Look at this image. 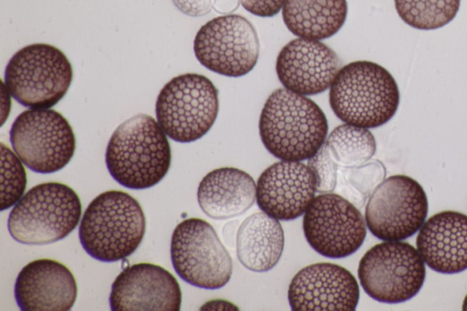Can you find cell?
I'll list each match as a JSON object with an SVG mask.
<instances>
[{
  "label": "cell",
  "instance_id": "6da1fadb",
  "mask_svg": "<svg viewBox=\"0 0 467 311\" xmlns=\"http://www.w3.org/2000/svg\"><path fill=\"white\" fill-rule=\"evenodd\" d=\"M258 129L265 148L273 156L302 161L324 145L328 124L315 101L284 88L273 91L265 100Z\"/></svg>",
  "mask_w": 467,
  "mask_h": 311
},
{
  "label": "cell",
  "instance_id": "7a4b0ae2",
  "mask_svg": "<svg viewBox=\"0 0 467 311\" xmlns=\"http://www.w3.org/2000/svg\"><path fill=\"white\" fill-rule=\"evenodd\" d=\"M105 161L111 177L131 190H145L167 174L171 152L158 121L137 114L119 124L107 145Z\"/></svg>",
  "mask_w": 467,
  "mask_h": 311
},
{
  "label": "cell",
  "instance_id": "3957f363",
  "mask_svg": "<svg viewBox=\"0 0 467 311\" xmlns=\"http://www.w3.org/2000/svg\"><path fill=\"white\" fill-rule=\"evenodd\" d=\"M400 104L395 78L382 66L357 60L341 67L329 88V105L343 122L372 129L386 124Z\"/></svg>",
  "mask_w": 467,
  "mask_h": 311
},
{
  "label": "cell",
  "instance_id": "277c9868",
  "mask_svg": "<svg viewBox=\"0 0 467 311\" xmlns=\"http://www.w3.org/2000/svg\"><path fill=\"white\" fill-rule=\"evenodd\" d=\"M146 231L140 202L116 190L95 197L86 208L78 227L79 242L92 258L113 263L131 255Z\"/></svg>",
  "mask_w": 467,
  "mask_h": 311
},
{
  "label": "cell",
  "instance_id": "5b68a950",
  "mask_svg": "<svg viewBox=\"0 0 467 311\" xmlns=\"http://www.w3.org/2000/svg\"><path fill=\"white\" fill-rule=\"evenodd\" d=\"M81 202L73 189L60 182L32 187L14 205L7 229L16 242L47 244L64 239L78 224Z\"/></svg>",
  "mask_w": 467,
  "mask_h": 311
},
{
  "label": "cell",
  "instance_id": "8992f818",
  "mask_svg": "<svg viewBox=\"0 0 467 311\" xmlns=\"http://www.w3.org/2000/svg\"><path fill=\"white\" fill-rule=\"evenodd\" d=\"M72 79V65L66 55L52 45L36 43L13 55L4 82L24 107L50 109L67 94Z\"/></svg>",
  "mask_w": 467,
  "mask_h": 311
},
{
  "label": "cell",
  "instance_id": "52a82bcc",
  "mask_svg": "<svg viewBox=\"0 0 467 311\" xmlns=\"http://www.w3.org/2000/svg\"><path fill=\"white\" fill-rule=\"evenodd\" d=\"M219 112L218 89L205 76L186 73L172 78L161 89L155 104L159 125L177 142L203 137Z\"/></svg>",
  "mask_w": 467,
  "mask_h": 311
},
{
  "label": "cell",
  "instance_id": "ba28073f",
  "mask_svg": "<svg viewBox=\"0 0 467 311\" xmlns=\"http://www.w3.org/2000/svg\"><path fill=\"white\" fill-rule=\"evenodd\" d=\"M425 275V263L418 250L401 241H385L372 246L358 267L364 291L376 301L389 304L414 297Z\"/></svg>",
  "mask_w": 467,
  "mask_h": 311
},
{
  "label": "cell",
  "instance_id": "9c48e42d",
  "mask_svg": "<svg viewBox=\"0 0 467 311\" xmlns=\"http://www.w3.org/2000/svg\"><path fill=\"white\" fill-rule=\"evenodd\" d=\"M15 153L31 171L52 173L72 159L76 138L70 124L51 109H29L20 113L9 131Z\"/></svg>",
  "mask_w": 467,
  "mask_h": 311
},
{
  "label": "cell",
  "instance_id": "30bf717a",
  "mask_svg": "<svg viewBox=\"0 0 467 311\" xmlns=\"http://www.w3.org/2000/svg\"><path fill=\"white\" fill-rule=\"evenodd\" d=\"M171 259L177 275L203 289L224 286L233 273L232 258L213 227L200 218H188L173 230Z\"/></svg>",
  "mask_w": 467,
  "mask_h": 311
},
{
  "label": "cell",
  "instance_id": "8fae6325",
  "mask_svg": "<svg viewBox=\"0 0 467 311\" xmlns=\"http://www.w3.org/2000/svg\"><path fill=\"white\" fill-rule=\"evenodd\" d=\"M259 38L254 26L239 15H223L205 23L195 35L193 52L207 69L238 78L248 74L259 57Z\"/></svg>",
  "mask_w": 467,
  "mask_h": 311
},
{
  "label": "cell",
  "instance_id": "7c38bea8",
  "mask_svg": "<svg viewBox=\"0 0 467 311\" xmlns=\"http://www.w3.org/2000/svg\"><path fill=\"white\" fill-rule=\"evenodd\" d=\"M428 214L422 186L411 177L392 175L380 182L365 209L369 232L383 241H402L416 233Z\"/></svg>",
  "mask_w": 467,
  "mask_h": 311
},
{
  "label": "cell",
  "instance_id": "4fadbf2b",
  "mask_svg": "<svg viewBox=\"0 0 467 311\" xmlns=\"http://www.w3.org/2000/svg\"><path fill=\"white\" fill-rule=\"evenodd\" d=\"M366 227L359 210L333 192L315 196L303 217L308 244L327 258H343L357 252L366 238Z\"/></svg>",
  "mask_w": 467,
  "mask_h": 311
},
{
  "label": "cell",
  "instance_id": "5bb4252c",
  "mask_svg": "<svg viewBox=\"0 0 467 311\" xmlns=\"http://www.w3.org/2000/svg\"><path fill=\"white\" fill-rule=\"evenodd\" d=\"M287 298L294 311H353L358 303L359 286L346 268L317 263L294 275Z\"/></svg>",
  "mask_w": 467,
  "mask_h": 311
},
{
  "label": "cell",
  "instance_id": "9a60e30c",
  "mask_svg": "<svg viewBox=\"0 0 467 311\" xmlns=\"http://www.w3.org/2000/svg\"><path fill=\"white\" fill-rule=\"evenodd\" d=\"M182 292L176 278L163 267L139 263L115 278L109 295L113 311H178Z\"/></svg>",
  "mask_w": 467,
  "mask_h": 311
},
{
  "label": "cell",
  "instance_id": "2e32d148",
  "mask_svg": "<svg viewBox=\"0 0 467 311\" xmlns=\"http://www.w3.org/2000/svg\"><path fill=\"white\" fill-rule=\"evenodd\" d=\"M317 192V179L302 161H280L267 167L256 182V202L262 212L281 221L305 213Z\"/></svg>",
  "mask_w": 467,
  "mask_h": 311
},
{
  "label": "cell",
  "instance_id": "e0dca14e",
  "mask_svg": "<svg viewBox=\"0 0 467 311\" xmlns=\"http://www.w3.org/2000/svg\"><path fill=\"white\" fill-rule=\"evenodd\" d=\"M340 68L339 57L332 48L319 40L302 37L285 45L275 62L284 88L304 96L328 89Z\"/></svg>",
  "mask_w": 467,
  "mask_h": 311
},
{
  "label": "cell",
  "instance_id": "ac0fdd59",
  "mask_svg": "<svg viewBox=\"0 0 467 311\" xmlns=\"http://www.w3.org/2000/svg\"><path fill=\"white\" fill-rule=\"evenodd\" d=\"M14 294L17 306L24 311H67L75 304L78 287L66 265L44 258L21 269Z\"/></svg>",
  "mask_w": 467,
  "mask_h": 311
},
{
  "label": "cell",
  "instance_id": "d6986e66",
  "mask_svg": "<svg viewBox=\"0 0 467 311\" xmlns=\"http://www.w3.org/2000/svg\"><path fill=\"white\" fill-rule=\"evenodd\" d=\"M417 250L433 271L456 274L467 269V215L443 211L431 216L420 228Z\"/></svg>",
  "mask_w": 467,
  "mask_h": 311
},
{
  "label": "cell",
  "instance_id": "ffe728a7",
  "mask_svg": "<svg viewBox=\"0 0 467 311\" xmlns=\"http://www.w3.org/2000/svg\"><path fill=\"white\" fill-rule=\"evenodd\" d=\"M256 200V183L245 171L223 167L211 171L200 181L197 201L210 218L223 220L246 212Z\"/></svg>",
  "mask_w": 467,
  "mask_h": 311
},
{
  "label": "cell",
  "instance_id": "44dd1931",
  "mask_svg": "<svg viewBox=\"0 0 467 311\" xmlns=\"http://www.w3.org/2000/svg\"><path fill=\"white\" fill-rule=\"evenodd\" d=\"M284 245V231L279 220L264 212L248 216L237 232V258L253 272L274 268L282 256Z\"/></svg>",
  "mask_w": 467,
  "mask_h": 311
},
{
  "label": "cell",
  "instance_id": "7402d4cb",
  "mask_svg": "<svg viewBox=\"0 0 467 311\" xmlns=\"http://www.w3.org/2000/svg\"><path fill=\"white\" fill-rule=\"evenodd\" d=\"M347 16V0H285L282 8L284 23L292 34L319 41L337 34Z\"/></svg>",
  "mask_w": 467,
  "mask_h": 311
},
{
  "label": "cell",
  "instance_id": "603a6c76",
  "mask_svg": "<svg viewBox=\"0 0 467 311\" xmlns=\"http://www.w3.org/2000/svg\"><path fill=\"white\" fill-rule=\"evenodd\" d=\"M325 144L338 166L346 168L361 167L377 148L375 138L368 129L347 123L336 127Z\"/></svg>",
  "mask_w": 467,
  "mask_h": 311
},
{
  "label": "cell",
  "instance_id": "cb8c5ba5",
  "mask_svg": "<svg viewBox=\"0 0 467 311\" xmlns=\"http://www.w3.org/2000/svg\"><path fill=\"white\" fill-rule=\"evenodd\" d=\"M401 20L420 30L438 29L457 15L461 0H394Z\"/></svg>",
  "mask_w": 467,
  "mask_h": 311
},
{
  "label": "cell",
  "instance_id": "d4e9b609",
  "mask_svg": "<svg viewBox=\"0 0 467 311\" xmlns=\"http://www.w3.org/2000/svg\"><path fill=\"white\" fill-rule=\"evenodd\" d=\"M1 211L14 206L26 187V172L23 161L1 142Z\"/></svg>",
  "mask_w": 467,
  "mask_h": 311
},
{
  "label": "cell",
  "instance_id": "484cf974",
  "mask_svg": "<svg viewBox=\"0 0 467 311\" xmlns=\"http://www.w3.org/2000/svg\"><path fill=\"white\" fill-rule=\"evenodd\" d=\"M307 165L316 176L317 192L324 193L334 191L337 181L338 164L325 143L313 157L307 160Z\"/></svg>",
  "mask_w": 467,
  "mask_h": 311
},
{
  "label": "cell",
  "instance_id": "4316f807",
  "mask_svg": "<svg viewBox=\"0 0 467 311\" xmlns=\"http://www.w3.org/2000/svg\"><path fill=\"white\" fill-rule=\"evenodd\" d=\"M285 0H240L243 7L249 13L261 16L272 17L283 8Z\"/></svg>",
  "mask_w": 467,
  "mask_h": 311
},
{
  "label": "cell",
  "instance_id": "83f0119b",
  "mask_svg": "<svg viewBox=\"0 0 467 311\" xmlns=\"http://www.w3.org/2000/svg\"><path fill=\"white\" fill-rule=\"evenodd\" d=\"M174 5L191 16H201L210 12L212 0H172Z\"/></svg>",
  "mask_w": 467,
  "mask_h": 311
},
{
  "label": "cell",
  "instance_id": "f1b7e54d",
  "mask_svg": "<svg viewBox=\"0 0 467 311\" xmlns=\"http://www.w3.org/2000/svg\"><path fill=\"white\" fill-rule=\"evenodd\" d=\"M240 0H212V5L217 13L229 15L239 6Z\"/></svg>",
  "mask_w": 467,
  "mask_h": 311
},
{
  "label": "cell",
  "instance_id": "f546056e",
  "mask_svg": "<svg viewBox=\"0 0 467 311\" xmlns=\"http://www.w3.org/2000/svg\"><path fill=\"white\" fill-rule=\"evenodd\" d=\"M462 308V310L467 311V295L464 297Z\"/></svg>",
  "mask_w": 467,
  "mask_h": 311
}]
</instances>
